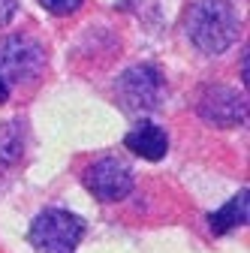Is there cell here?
<instances>
[{
	"instance_id": "6da1fadb",
	"label": "cell",
	"mask_w": 250,
	"mask_h": 253,
	"mask_svg": "<svg viewBox=\"0 0 250 253\" xmlns=\"http://www.w3.org/2000/svg\"><path fill=\"white\" fill-rule=\"evenodd\" d=\"M187 37L205 54L226 51L238 37V15L229 0H196L187 12Z\"/></svg>"
},
{
	"instance_id": "7a4b0ae2",
	"label": "cell",
	"mask_w": 250,
	"mask_h": 253,
	"mask_svg": "<svg viewBox=\"0 0 250 253\" xmlns=\"http://www.w3.org/2000/svg\"><path fill=\"white\" fill-rule=\"evenodd\" d=\"M27 238L40 253H76L84 238V223L79 214L64 208H45L34 217Z\"/></svg>"
},
{
	"instance_id": "3957f363",
	"label": "cell",
	"mask_w": 250,
	"mask_h": 253,
	"mask_svg": "<svg viewBox=\"0 0 250 253\" xmlns=\"http://www.w3.org/2000/svg\"><path fill=\"white\" fill-rule=\"evenodd\" d=\"M118 103L124 112L130 115H142V112H154L163 100V79L160 73L142 63V67H130L118 79Z\"/></svg>"
},
{
	"instance_id": "277c9868",
	"label": "cell",
	"mask_w": 250,
	"mask_h": 253,
	"mask_svg": "<svg viewBox=\"0 0 250 253\" xmlns=\"http://www.w3.org/2000/svg\"><path fill=\"white\" fill-rule=\"evenodd\" d=\"M45 67V51L30 37H6L0 42V79L3 82H30Z\"/></svg>"
},
{
	"instance_id": "5b68a950",
	"label": "cell",
	"mask_w": 250,
	"mask_h": 253,
	"mask_svg": "<svg viewBox=\"0 0 250 253\" xmlns=\"http://www.w3.org/2000/svg\"><path fill=\"white\" fill-rule=\"evenodd\" d=\"M84 187L93 193V199L118 202L133 190V172L127 163L115 160V157H106V160H97L93 166L84 169Z\"/></svg>"
},
{
	"instance_id": "8992f818",
	"label": "cell",
	"mask_w": 250,
	"mask_h": 253,
	"mask_svg": "<svg viewBox=\"0 0 250 253\" xmlns=\"http://www.w3.org/2000/svg\"><path fill=\"white\" fill-rule=\"evenodd\" d=\"M199 115L217 126H235V124H244L247 106H244V97H238L229 87H205L199 97Z\"/></svg>"
},
{
	"instance_id": "52a82bcc",
	"label": "cell",
	"mask_w": 250,
	"mask_h": 253,
	"mask_svg": "<svg viewBox=\"0 0 250 253\" xmlns=\"http://www.w3.org/2000/svg\"><path fill=\"white\" fill-rule=\"evenodd\" d=\"M124 145H127L136 157H142V160H163L166 151H169L166 133L160 130L157 124H151V121H139L133 130L127 133Z\"/></svg>"
},
{
	"instance_id": "ba28073f",
	"label": "cell",
	"mask_w": 250,
	"mask_h": 253,
	"mask_svg": "<svg viewBox=\"0 0 250 253\" xmlns=\"http://www.w3.org/2000/svg\"><path fill=\"white\" fill-rule=\"evenodd\" d=\"M244 223H247V190H241V193L232 196L220 211H214L208 217V229L214 235H226L229 229L244 226Z\"/></svg>"
},
{
	"instance_id": "9c48e42d",
	"label": "cell",
	"mask_w": 250,
	"mask_h": 253,
	"mask_svg": "<svg viewBox=\"0 0 250 253\" xmlns=\"http://www.w3.org/2000/svg\"><path fill=\"white\" fill-rule=\"evenodd\" d=\"M40 3L51 12V15H70L82 6V0H40Z\"/></svg>"
},
{
	"instance_id": "30bf717a",
	"label": "cell",
	"mask_w": 250,
	"mask_h": 253,
	"mask_svg": "<svg viewBox=\"0 0 250 253\" xmlns=\"http://www.w3.org/2000/svg\"><path fill=\"white\" fill-rule=\"evenodd\" d=\"M18 9V0H0V27H6Z\"/></svg>"
},
{
	"instance_id": "8fae6325",
	"label": "cell",
	"mask_w": 250,
	"mask_h": 253,
	"mask_svg": "<svg viewBox=\"0 0 250 253\" xmlns=\"http://www.w3.org/2000/svg\"><path fill=\"white\" fill-rule=\"evenodd\" d=\"M6 97H9V87H6L3 79H0V103H6Z\"/></svg>"
}]
</instances>
